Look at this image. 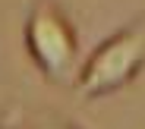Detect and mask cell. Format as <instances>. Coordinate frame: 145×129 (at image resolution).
Here are the masks:
<instances>
[{
	"label": "cell",
	"instance_id": "6da1fadb",
	"mask_svg": "<svg viewBox=\"0 0 145 129\" xmlns=\"http://www.w3.org/2000/svg\"><path fill=\"white\" fill-rule=\"evenodd\" d=\"M145 69V13L107 35L76 69L79 98H107Z\"/></svg>",
	"mask_w": 145,
	"mask_h": 129
},
{
	"label": "cell",
	"instance_id": "7a4b0ae2",
	"mask_svg": "<svg viewBox=\"0 0 145 129\" xmlns=\"http://www.w3.org/2000/svg\"><path fill=\"white\" fill-rule=\"evenodd\" d=\"M25 54L47 82H66L79 69V29L57 0L32 3L22 25Z\"/></svg>",
	"mask_w": 145,
	"mask_h": 129
},
{
	"label": "cell",
	"instance_id": "3957f363",
	"mask_svg": "<svg viewBox=\"0 0 145 129\" xmlns=\"http://www.w3.org/2000/svg\"><path fill=\"white\" fill-rule=\"evenodd\" d=\"M0 129H22V110L19 107H7L0 113Z\"/></svg>",
	"mask_w": 145,
	"mask_h": 129
},
{
	"label": "cell",
	"instance_id": "277c9868",
	"mask_svg": "<svg viewBox=\"0 0 145 129\" xmlns=\"http://www.w3.org/2000/svg\"><path fill=\"white\" fill-rule=\"evenodd\" d=\"M35 129H79V126H72V123H66V120H57V117H51V120L38 123Z\"/></svg>",
	"mask_w": 145,
	"mask_h": 129
}]
</instances>
